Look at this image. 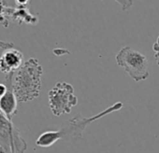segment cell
Masks as SVG:
<instances>
[{"label": "cell", "mask_w": 159, "mask_h": 153, "mask_svg": "<svg viewBox=\"0 0 159 153\" xmlns=\"http://www.w3.org/2000/svg\"><path fill=\"white\" fill-rule=\"evenodd\" d=\"M43 69L39 61L30 58L14 73L12 88L18 102L25 103L39 97Z\"/></svg>", "instance_id": "1"}, {"label": "cell", "mask_w": 159, "mask_h": 153, "mask_svg": "<svg viewBox=\"0 0 159 153\" xmlns=\"http://www.w3.org/2000/svg\"><path fill=\"white\" fill-rule=\"evenodd\" d=\"M117 64L122 67L132 80L135 81H142L149 76V62L144 54L125 46L121 49L115 57Z\"/></svg>", "instance_id": "2"}, {"label": "cell", "mask_w": 159, "mask_h": 153, "mask_svg": "<svg viewBox=\"0 0 159 153\" xmlns=\"http://www.w3.org/2000/svg\"><path fill=\"white\" fill-rule=\"evenodd\" d=\"M124 104L122 102H116L112 106L109 107L107 109L102 112L91 117V118H84L82 115H78L77 117L71 119L66 125H64L59 130H55V134L57 140L66 139V140H77L81 138L84 130L94 121L112 113L120 110L123 107Z\"/></svg>", "instance_id": "3"}, {"label": "cell", "mask_w": 159, "mask_h": 153, "mask_svg": "<svg viewBox=\"0 0 159 153\" xmlns=\"http://www.w3.org/2000/svg\"><path fill=\"white\" fill-rule=\"evenodd\" d=\"M49 107L55 117L71 112L73 107L78 104L73 86L68 82H57L48 94Z\"/></svg>", "instance_id": "4"}, {"label": "cell", "mask_w": 159, "mask_h": 153, "mask_svg": "<svg viewBox=\"0 0 159 153\" xmlns=\"http://www.w3.org/2000/svg\"><path fill=\"white\" fill-rule=\"evenodd\" d=\"M27 144L20 131L0 111V153H25Z\"/></svg>", "instance_id": "5"}, {"label": "cell", "mask_w": 159, "mask_h": 153, "mask_svg": "<svg viewBox=\"0 0 159 153\" xmlns=\"http://www.w3.org/2000/svg\"><path fill=\"white\" fill-rule=\"evenodd\" d=\"M13 76L14 73L6 75L4 83L7 86V92L2 97H0V111L11 120L17 114L18 108V100L12 88Z\"/></svg>", "instance_id": "6"}, {"label": "cell", "mask_w": 159, "mask_h": 153, "mask_svg": "<svg viewBox=\"0 0 159 153\" xmlns=\"http://www.w3.org/2000/svg\"><path fill=\"white\" fill-rule=\"evenodd\" d=\"M24 54L15 48L4 50L0 55V71L5 75L15 73L24 64Z\"/></svg>", "instance_id": "7"}, {"label": "cell", "mask_w": 159, "mask_h": 153, "mask_svg": "<svg viewBox=\"0 0 159 153\" xmlns=\"http://www.w3.org/2000/svg\"><path fill=\"white\" fill-rule=\"evenodd\" d=\"M29 6H16V8H8V19L21 25L22 24H27L36 25L39 23V18L33 15L28 9Z\"/></svg>", "instance_id": "8"}, {"label": "cell", "mask_w": 159, "mask_h": 153, "mask_svg": "<svg viewBox=\"0 0 159 153\" xmlns=\"http://www.w3.org/2000/svg\"><path fill=\"white\" fill-rule=\"evenodd\" d=\"M8 1H0V25L9 27L10 21L8 19Z\"/></svg>", "instance_id": "9"}, {"label": "cell", "mask_w": 159, "mask_h": 153, "mask_svg": "<svg viewBox=\"0 0 159 153\" xmlns=\"http://www.w3.org/2000/svg\"><path fill=\"white\" fill-rule=\"evenodd\" d=\"M152 49H153V51H154V53H155V54H154L155 61H156L157 64L159 65V37H157L156 41L154 42Z\"/></svg>", "instance_id": "10"}, {"label": "cell", "mask_w": 159, "mask_h": 153, "mask_svg": "<svg viewBox=\"0 0 159 153\" xmlns=\"http://www.w3.org/2000/svg\"><path fill=\"white\" fill-rule=\"evenodd\" d=\"M14 44L12 42H8V41H4L0 39V49H3V50H7L10 48H13Z\"/></svg>", "instance_id": "11"}, {"label": "cell", "mask_w": 159, "mask_h": 153, "mask_svg": "<svg viewBox=\"0 0 159 153\" xmlns=\"http://www.w3.org/2000/svg\"><path fill=\"white\" fill-rule=\"evenodd\" d=\"M7 92V86L5 83H0V97H2Z\"/></svg>", "instance_id": "12"}]
</instances>
